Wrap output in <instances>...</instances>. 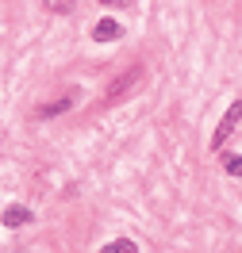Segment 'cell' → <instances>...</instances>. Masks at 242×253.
Listing matches in <instances>:
<instances>
[{"instance_id":"cell-8","label":"cell","mask_w":242,"mask_h":253,"mask_svg":"<svg viewBox=\"0 0 242 253\" xmlns=\"http://www.w3.org/2000/svg\"><path fill=\"white\" fill-rule=\"evenodd\" d=\"M223 158H227V173L239 176V169H242V165H239V154H223Z\"/></svg>"},{"instance_id":"cell-1","label":"cell","mask_w":242,"mask_h":253,"mask_svg":"<svg viewBox=\"0 0 242 253\" xmlns=\"http://www.w3.org/2000/svg\"><path fill=\"white\" fill-rule=\"evenodd\" d=\"M239 115H242V104H231V108H227L223 123H219L215 138H211V150H223V138H231V134H235V126H239Z\"/></svg>"},{"instance_id":"cell-6","label":"cell","mask_w":242,"mask_h":253,"mask_svg":"<svg viewBox=\"0 0 242 253\" xmlns=\"http://www.w3.org/2000/svg\"><path fill=\"white\" fill-rule=\"evenodd\" d=\"M135 250H139V246H135L131 238H115V242H108L100 253H135Z\"/></svg>"},{"instance_id":"cell-4","label":"cell","mask_w":242,"mask_h":253,"mask_svg":"<svg viewBox=\"0 0 242 253\" xmlns=\"http://www.w3.org/2000/svg\"><path fill=\"white\" fill-rule=\"evenodd\" d=\"M119 35H123V27H119L115 19H100L97 27H93V39H97V42H115Z\"/></svg>"},{"instance_id":"cell-2","label":"cell","mask_w":242,"mask_h":253,"mask_svg":"<svg viewBox=\"0 0 242 253\" xmlns=\"http://www.w3.org/2000/svg\"><path fill=\"white\" fill-rule=\"evenodd\" d=\"M77 88H73V92H62L58 96V100H50V104H43V108L35 111V119H54V115H62V111H69L73 108V104H77Z\"/></svg>"},{"instance_id":"cell-7","label":"cell","mask_w":242,"mask_h":253,"mask_svg":"<svg viewBox=\"0 0 242 253\" xmlns=\"http://www.w3.org/2000/svg\"><path fill=\"white\" fill-rule=\"evenodd\" d=\"M135 81H139V69H131V73H123V77H119V81H115V84H112V88H108V96H119V92H123V88H131Z\"/></svg>"},{"instance_id":"cell-9","label":"cell","mask_w":242,"mask_h":253,"mask_svg":"<svg viewBox=\"0 0 242 253\" xmlns=\"http://www.w3.org/2000/svg\"><path fill=\"white\" fill-rule=\"evenodd\" d=\"M100 4H108V8H127L131 0H100Z\"/></svg>"},{"instance_id":"cell-3","label":"cell","mask_w":242,"mask_h":253,"mask_svg":"<svg viewBox=\"0 0 242 253\" xmlns=\"http://www.w3.org/2000/svg\"><path fill=\"white\" fill-rule=\"evenodd\" d=\"M0 222H4V226H23V222H31V207H23V204H12V207H4Z\"/></svg>"},{"instance_id":"cell-5","label":"cell","mask_w":242,"mask_h":253,"mask_svg":"<svg viewBox=\"0 0 242 253\" xmlns=\"http://www.w3.org/2000/svg\"><path fill=\"white\" fill-rule=\"evenodd\" d=\"M47 12H54V16H69L73 8H77V0H39Z\"/></svg>"}]
</instances>
